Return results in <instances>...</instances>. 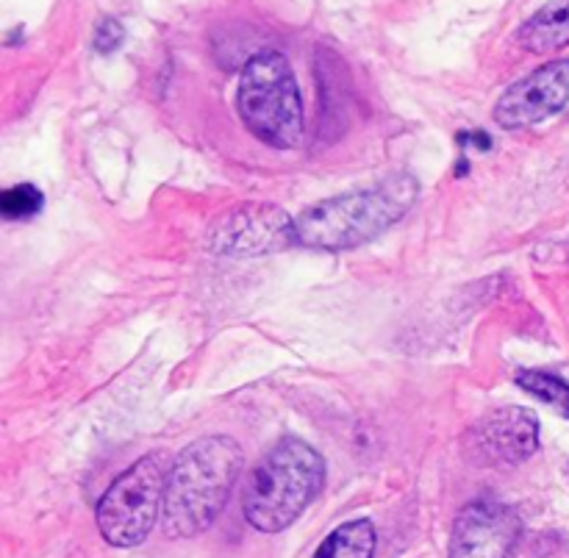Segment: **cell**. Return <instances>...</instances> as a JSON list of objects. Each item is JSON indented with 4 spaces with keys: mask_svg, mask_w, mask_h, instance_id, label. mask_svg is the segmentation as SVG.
Returning a JSON list of instances; mask_svg holds the SVG:
<instances>
[{
    "mask_svg": "<svg viewBox=\"0 0 569 558\" xmlns=\"http://www.w3.org/2000/svg\"><path fill=\"white\" fill-rule=\"evenodd\" d=\"M522 539V520L498 500H472L456 515L448 558H511Z\"/></svg>",
    "mask_w": 569,
    "mask_h": 558,
    "instance_id": "ba28073f",
    "label": "cell"
},
{
    "mask_svg": "<svg viewBox=\"0 0 569 558\" xmlns=\"http://www.w3.org/2000/svg\"><path fill=\"white\" fill-rule=\"evenodd\" d=\"M417 195H420V183L403 172L370 189H356V192L322 200L295 220L298 245L328 250V253L361 248L403 220L415 206Z\"/></svg>",
    "mask_w": 569,
    "mask_h": 558,
    "instance_id": "7a4b0ae2",
    "label": "cell"
},
{
    "mask_svg": "<svg viewBox=\"0 0 569 558\" xmlns=\"http://www.w3.org/2000/svg\"><path fill=\"white\" fill-rule=\"evenodd\" d=\"M44 206L42 189L33 187V183H17V187L6 189L0 195V215L6 220H31L33 215H39Z\"/></svg>",
    "mask_w": 569,
    "mask_h": 558,
    "instance_id": "4fadbf2b",
    "label": "cell"
},
{
    "mask_svg": "<svg viewBox=\"0 0 569 558\" xmlns=\"http://www.w3.org/2000/svg\"><path fill=\"white\" fill-rule=\"evenodd\" d=\"M126 42V28H122L120 20H114V17H106V20L98 22V28H94V37H92V44L98 53H114L120 44Z\"/></svg>",
    "mask_w": 569,
    "mask_h": 558,
    "instance_id": "5bb4252c",
    "label": "cell"
},
{
    "mask_svg": "<svg viewBox=\"0 0 569 558\" xmlns=\"http://www.w3.org/2000/svg\"><path fill=\"white\" fill-rule=\"evenodd\" d=\"M167 476L170 467L164 456L148 454L111 481L94 506L98 531L111 548H137L153 534L164 515Z\"/></svg>",
    "mask_w": 569,
    "mask_h": 558,
    "instance_id": "5b68a950",
    "label": "cell"
},
{
    "mask_svg": "<svg viewBox=\"0 0 569 558\" xmlns=\"http://www.w3.org/2000/svg\"><path fill=\"white\" fill-rule=\"evenodd\" d=\"M472 442L495 465H522L539 450V420L522 406H500L476 422Z\"/></svg>",
    "mask_w": 569,
    "mask_h": 558,
    "instance_id": "9c48e42d",
    "label": "cell"
},
{
    "mask_svg": "<svg viewBox=\"0 0 569 558\" xmlns=\"http://www.w3.org/2000/svg\"><path fill=\"white\" fill-rule=\"evenodd\" d=\"M517 44L528 53H556L569 44V0H550L533 11L517 31Z\"/></svg>",
    "mask_w": 569,
    "mask_h": 558,
    "instance_id": "30bf717a",
    "label": "cell"
},
{
    "mask_svg": "<svg viewBox=\"0 0 569 558\" xmlns=\"http://www.w3.org/2000/svg\"><path fill=\"white\" fill-rule=\"evenodd\" d=\"M517 387L569 417V383L561 381L559 376H550L542 370H522L517 372Z\"/></svg>",
    "mask_w": 569,
    "mask_h": 558,
    "instance_id": "7c38bea8",
    "label": "cell"
},
{
    "mask_svg": "<svg viewBox=\"0 0 569 558\" xmlns=\"http://www.w3.org/2000/svg\"><path fill=\"white\" fill-rule=\"evenodd\" d=\"M242 467V448L226 434H211L183 448L167 476L161 515L167 537L189 539L209 531L226 509Z\"/></svg>",
    "mask_w": 569,
    "mask_h": 558,
    "instance_id": "6da1fadb",
    "label": "cell"
},
{
    "mask_svg": "<svg viewBox=\"0 0 569 558\" xmlns=\"http://www.w3.org/2000/svg\"><path fill=\"white\" fill-rule=\"evenodd\" d=\"M237 109L244 128L267 148L295 150L303 142V98L292 64L281 50H261L244 64Z\"/></svg>",
    "mask_w": 569,
    "mask_h": 558,
    "instance_id": "277c9868",
    "label": "cell"
},
{
    "mask_svg": "<svg viewBox=\"0 0 569 558\" xmlns=\"http://www.w3.org/2000/svg\"><path fill=\"white\" fill-rule=\"evenodd\" d=\"M378 548V531L372 520L361 517V520L342 522L333 528L322 545L317 548L315 558H372Z\"/></svg>",
    "mask_w": 569,
    "mask_h": 558,
    "instance_id": "8fae6325",
    "label": "cell"
},
{
    "mask_svg": "<svg viewBox=\"0 0 569 558\" xmlns=\"http://www.w3.org/2000/svg\"><path fill=\"white\" fill-rule=\"evenodd\" d=\"M211 253L217 256H264L298 245L295 220L272 203H239L217 217L206 237Z\"/></svg>",
    "mask_w": 569,
    "mask_h": 558,
    "instance_id": "8992f818",
    "label": "cell"
},
{
    "mask_svg": "<svg viewBox=\"0 0 569 558\" xmlns=\"http://www.w3.org/2000/svg\"><path fill=\"white\" fill-rule=\"evenodd\" d=\"M326 487V459L298 437H283L250 470L242 515L259 534H281Z\"/></svg>",
    "mask_w": 569,
    "mask_h": 558,
    "instance_id": "3957f363",
    "label": "cell"
},
{
    "mask_svg": "<svg viewBox=\"0 0 569 558\" xmlns=\"http://www.w3.org/2000/svg\"><path fill=\"white\" fill-rule=\"evenodd\" d=\"M569 109V59L537 67L498 98L492 120L503 131H526Z\"/></svg>",
    "mask_w": 569,
    "mask_h": 558,
    "instance_id": "52a82bcc",
    "label": "cell"
}]
</instances>
